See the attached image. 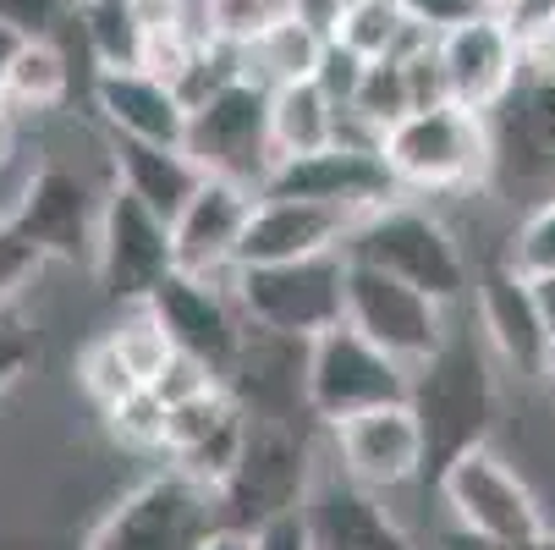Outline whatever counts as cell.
<instances>
[{
    "mask_svg": "<svg viewBox=\"0 0 555 550\" xmlns=\"http://www.w3.org/2000/svg\"><path fill=\"white\" fill-rule=\"evenodd\" d=\"M435 501L451 534L479 550H528L555 539L550 501L495 440H473L446 457L435 468Z\"/></svg>",
    "mask_w": 555,
    "mask_h": 550,
    "instance_id": "1",
    "label": "cell"
},
{
    "mask_svg": "<svg viewBox=\"0 0 555 550\" xmlns=\"http://www.w3.org/2000/svg\"><path fill=\"white\" fill-rule=\"evenodd\" d=\"M385 166L413 199H473L495 182V127L456 100L408 111L385 132Z\"/></svg>",
    "mask_w": 555,
    "mask_h": 550,
    "instance_id": "2",
    "label": "cell"
},
{
    "mask_svg": "<svg viewBox=\"0 0 555 550\" xmlns=\"http://www.w3.org/2000/svg\"><path fill=\"white\" fill-rule=\"evenodd\" d=\"M347 254L413 281L418 292H429L446 308H467L473 303V276H479V265L467 259L462 231L451 226V215L435 199L402 193V199L379 204L374 215L358 220Z\"/></svg>",
    "mask_w": 555,
    "mask_h": 550,
    "instance_id": "3",
    "label": "cell"
},
{
    "mask_svg": "<svg viewBox=\"0 0 555 550\" xmlns=\"http://www.w3.org/2000/svg\"><path fill=\"white\" fill-rule=\"evenodd\" d=\"M490 363L495 358H490L479 325H473V308H467V325H456L451 342L424 369H413V408L429 430V462L435 468L473 440H490V419H495Z\"/></svg>",
    "mask_w": 555,
    "mask_h": 550,
    "instance_id": "4",
    "label": "cell"
},
{
    "mask_svg": "<svg viewBox=\"0 0 555 550\" xmlns=\"http://www.w3.org/2000/svg\"><path fill=\"white\" fill-rule=\"evenodd\" d=\"M220 523V490L188 479L182 468H166L121 490V501L105 507V517L89 528L83 550H198Z\"/></svg>",
    "mask_w": 555,
    "mask_h": 550,
    "instance_id": "5",
    "label": "cell"
},
{
    "mask_svg": "<svg viewBox=\"0 0 555 550\" xmlns=\"http://www.w3.org/2000/svg\"><path fill=\"white\" fill-rule=\"evenodd\" d=\"M231 297L254 331L313 342L347 320V248L286 265H236Z\"/></svg>",
    "mask_w": 555,
    "mask_h": 550,
    "instance_id": "6",
    "label": "cell"
},
{
    "mask_svg": "<svg viewBox=\"0 0 555 550\" xmlns=\"http://www.w3.org/2000/svg\"><path fill=\"white\" fill-rule=\"evenodd\" d=\"M456 320H462V308H446L413 281L347 254V325L363 331L374 347H385L396 363L424 369L451 342Z\"/></svg>",
    "mask_w": 555,
    "mask_h": 550,
    "instance_id": "7",
    "label": "cell"
},
{
    "mask_svg": "<svg viewBox=\"0 0 555 550\" xmlns=\"http://www.w3.org/2000/svg\"><path fill=\"white\" fill-rule=\"evenodd\" d=\"M385 402H413L408 363H396L385 347H374L347 320L308 342V419L313 424L331 430V424L385 408Z\"/></svg>",
    "mask_w": 555,
    "mask_h": 550,
    "instance_id": "8",
    "label": "cell"
},
{
    "mask_svg": "<svg viewBox=\"0 0 555 550\" xmlns=\"http://www.w3.org/2000/svg\"><path fill=\"white\" fill-rule=\"evenodd\" d=\"M182 149L204 166V177H225L243 188H270L275 177V143H270V89L243 72L236 84L209 94L188 111Z\"/></svg>",
    "mask_w": 555,
    "mask_h": 550,
    "instance_id": "9",
    "label": "cell"
},
{
    "mask_svg": "<svg viewBox=\"0 0 555 550\" xmlns=\"http://www.w3.org/2000/svg\"><path fill=\"white\" fill-rule=\"evenodd\" d=\"M177 270L171 254V220L160 209H149L138 193H127L121 182L105 188L100 199V220H94V254H89V276L111 303H138L154 297L160 281Z\"/></svg>",
    "mask_w": 555,
    "mask_h": 550,
    "instance_id": "10",
    "label": "cell"
},
{
    "mask_svg": "<svg viewBox=\"0 0 555 550\" xmlns=\"http://www.w3.org/2000/svg\"><path fill=\"white\" fill-rule=\"evenodd\" d=\"M341 474L363 490H408L429 474V430L413 402H385L325 430Z\"/></svg>",
    "mask_w": 555,
    "mask_h": 550,
    "instance_id": "11",
    "label": "cell"
},
{
    "mask_svg": "<svg viewBox=\"0 0 555 550\" xmlns=\"http://www.w3.org/2000/svg\"><path fill=\"white\" fill-rule=\"evenodd\" d=\"M302 512L313 523L320 550H424V539L385 507L379 490H363L358 479L341 474L336 451L325 446L308 474Z\"/></svg>",
    "mask_w": 555,
    "mask_h": 550,
    "instance_id": "12",
    "label": "cell"
},
{
    "mask_svg": "<svg viewBox=\"0 0 555 550\" xmlns=\"http://www.w3.org/2000/svg\"><path fill=\"white\" fill-rule=\"evenodd\" d=\"M473 325H479L490 358L501 374L517 380H539L544 358H550V331H544V314L533 297V281H522L501 254L479 265L473 276Z\"/></svg>",
    "mask_w": 555,
    "mask_h": 550,
    "instance_id": "13",
    "label": "cell"
},
{
    "mask_svg": "<svg viewBox=\"0 0 555 550\" xmlns=\"http://www.w3.org/2000/svg\"><path fill=\"white\" fill-rule=\"evenodd\" d=\"M254 209H259V188L225 182V177H204V188H198V193L182 204V215L171 220L177 270L231 286L236 265H243V238H248Z\"/></svg>",
    "mask_w": 555,
    "mask_h": 550,
    "instance_id": "14",
    "label": "cell"
},
{
    "mask_svg": "<svg viewBox=\"0 0 555 550\" xmlns=\"http://www.w3.org/2000/svg\"><path fill=\"white\" fill-rule=\"evenodd\" d=\"M440 61H446L451 100L467 111H485V116L512 100V89L528 72V50L501 12H485V17L440 34Z\"/></svg>",
    "mask_w": 555,
    "mask_h": 550,
    "instance_id": "15",
    "label": "cell"
},
{
    "mask_svg": "<svg viewBox=\"0 0 555 550\" xmlns=\"http://www.w3.org/2000/svg\"><path fill=\"white\" fill-rule=\"evenodd\" d=\"M363 215L320 204V199H292V193H259V209L243 238V265H286L313 254H341L352 243Z\"/></svg>",
    "mask_w": 555,
    "mask_h": 550,
    "instance_id": "16",
    "label": "cell"
},
{
    "mask_svg": "<svg viewBox=\"0 0 555 550\" xmlns=\"http://www.w3.org/2000/svg\"><path fill=\"white\" fill-rule=\"evenodd\" d=\"M225 391L254 413V424H292L308 413V342L248 325L225 369Z\"/></svg>",
    "mask_w": 555,
    "mask_h": 550,
    "instance_id": "17",
    "label": "cell"
},
{
    "mask_svg": "<svg viewBox=\"0 0 555 550\" xmlns=\"http://www.w3.org/2000/svg\"><path fill=\"white\" fill-rule=\"evenodd\" d=\"M264 193L320 199V204H336V209H352V215H374L379 204L402 199V182L390 177L385 154L331 143V149H320V154H302V161L275 166V177H270Z\"/></svg>",
    "mask_w": 555,
    "mask_h": 550,
    "instance_id": "18",
    "label": "cell"
},
{
    "mask_svg": "<svg viewBox=\"0 0 555 550\" xmlns=\"http://www.w3.org/2000/svg\"><path fill=\"white\" fill-rule=\"evenodd\" d=\"M154 308H160V320L177 336V347L215 363L220 374L231 369L236 347H243V336H248V320H243V308H236L231 286L204 281V276L171 270L160 281V292H154Z\"/></svg>",
    "mask_w": 555,
    "mask_h": 550,
    "instance_id": "19",
    "label": "cell"
},
{
    "mask_svg": "<svg viewBox=\"0 0 555 550\" xmlns=\"http://www.w3.org/2000/svg\"><path fill=\"white\" fill-rule=\"evenodd\" d=\"M94 116L111 138H138V143H182L188 138V105L182 94L143 66L132 72H94Z\"/></svg>",
    "mask_w": 555,
    "mask_h": 550,
    "instance_id": "20",
    "label": "cell"
},
{
    "mask_svg": "<svg viewBox=\"0 0 555 550\" xmlns=\"http://www.w3.org/2000/svg\"><path fill=\"white\" fill-rule=\"evenodd\" d=\"M111 182L138 193L149 209H160L166 220L182 215V204L204 188V166L182 143H138V138H111Z\"/></svg>",
    "mask_w": 555,
    "mask_h": 550,
    "instance_id": "21",
    "label": "cell"
},
{
    "mask_svg": "<svg viewBox=\"0 0 555 550\" xmlns=\"http://www.w3.org/2000/svg\"><path fill=\"white\" fill-rule=\"evenodd\" d=\"M270 143H275V166L336 143V100L325 94L320 77L270 89Z\"/></svg>",
    "mask_w": 555,
    "mask_h": 550,
    "instance_id": "22",
    "label": "cell"
},
{
    "mask_svg": "<svg viewBox=\"0 0 555 550\" xmlns=\"http://www.w3.org/2000/svg\"><path fill=\"white\" fill-rule=\"evenodd\" d=\"M66 94H72V55L61 39H28L12 61V77H7V105L17 121H44L55 111H66Z\"/></svg>",
    "mask_w": 555,
    "mask_h": 550,
    "instance_id": "23",
    "label": "cell"
},
{
    "mask_svg": "<svg viewBox=\"0 0 555 550\" xmlns=\"http://www.w3.org/2000/svg\"><path fill=\"white\" fill-rule=\"evenodd\" d=\"M325 44L331 34L313 28L308 17H281L275 28H264L254 44H243V72L264 89H281V84H302V77H320V61H325Z\"/></svg>",
    "mask_w": 555,
    "mask_h": 550,
    "instance_id": "24",
    "label": "cell"
},
{
    "mask_svg": "<svg viewBox=\"0 0 555 550\" xmlns=\"http://www.w3.org/2000/svg\"><path fill=\"white\" fill-rule=\"evenodd\" d=\"M77 39H83L94 72H132L143 66L149 50V28L132 0H83L77 7Z\"/></svg>",
    "mask_w": 555,
    "mask_h": 550,
    "instance_id": "25",
    "label": "cell"
},
{
    "mask_svg": "<svg viewBox=\"0 0 555 550\" xmlns=\"http://www.w3.org/2000/svg\"><path fill=\"white\" fill-rule=\"evenodd\" d=\"M105 336L116 342V353L127 358V369H132L143 385H154V380H160V369L177 358V336L166 331V320H160V308H154V297L121 303V314L105 325Z\"/></svg>",
    "mask_w": 555,
    "mask_h": 550,
    "instance_id": "26",
    "label": "cell"
},
{
    "mask_svg": "<svg viewBox=\"0 0 555 550\" xmlns=\"http://www.w3.org/2000/svg\"><path fill=\"white\" fill-rule=\"evenodd\" d=\"M111 446H121L127 457H166V435H171V402L154 385H138L132 397H121L116 408L100 413Z\"/></svg>",
    "mask_w": 555,
    "mask_h": 550,
    "instance_id": "27",
    "label": "cell"
},
{
    "mask_svg": "<svg viewBox=\"0 0 555 550\" xmlns=\"http://www.w3.org/2000/svg\"><path fill=\"white\" fill-rule=\"evenodd\" d=\"M501 259H506L522 281H544V276H555V193L539 199V204H528V209L506 226Z\"/></svg>",
    "mask_w": 555,
    "mask_h": 550,
    "instance_id": "28",
    "label": "cell"
},
{
    "mask_svg": "<svg viewBox=\"0 0 555 550\" xmlns=\"http://www.w3.org/2000/svg\"><path fill=\"white\" fill-rule=\"evenodd\" d=\"M72 380H77V391H83V397H89V408L94 413H105V408H116L121 397H132V391L143 385L132 369H127V358L116 353V342L100 331L83 353H77L72 358Z\"/></svg>",
    "mask_w": 555,
    "mask_h": 550,
    "instance_id": "29",
    "label": "cell"
},
{
    "mask_svg": "<svg viewBox=\"0 0 555 550\" xmlns=\"http://www.w3.org/2000/svg\"><path fill=\"white\" fill-rule=\"evenodd\" d=\"M292 12H297V0H198L204 34L225 44H254L264 28H275Z\"/></svg>",
    "mask_w": 555,
    "mask_h": 550,
    "instance_id": "30",
    "label": "cell"
},
{
    "mask_svg": "<svg viewBox=\"0 0 555 550\" xmlns=\"http://www.w3.org/2000/svg\"><path fill=\"white\" fill-rule=\"evenodd\" d=\"M352 111H363L369 121H379L385 132L402 121L408 111H413V84H408V66L402 61H369L363 66V84H358V94L347 100Z\"/></svg>",
    "mask_w": 555,
    "mask_h": 550,
    "instance_id": "31",
    "label": "cell"
},
{
    "mask_svg": "<svg viewBox=\"0 0 555 550\" xmlns=\"http://www.w3.org/2000/svg\"><path fill=\"white\" fill-rule=\"evenodd\" d=\"M236 408V397L225 385H215V391H204V397H188V402H171V435H166V457H182V451H193L198 440H209L220 424H225V413Z\"/></svg>",
    "mask_w": 555,
    "mask_h": 550,
    "instance_id": "32",
    "label": "cell"
},
{
    "mask_svg": "<svg viewBox=\"0 0 555 550\" xmlns=\"http://www.w3.org/2000/svg\"><path fill=\"white\" fill-rule=\"evenodd\" d=\"M77 7L83 0H0V23H12L23 39H61L77 34Z\"/></svg>",
    "mask_w": 555,
    "mask_h": 550,
    "instance_id": "33",
    "label": "cell"
},
{
    "mask_svg": "<svg viewBox=\"0 0 555 550\" xmlns=\"http://www.w3.org/2000/svg\"><path fill=\"white\" fill-rule=\"evenodd\" d=\"M39 363V342H34V325L17 320L12 303L0 308V402L12 397V391L28 380V369Z\"/></svg>",
    "mask_w": 555,
    "mask_h": 550,
    "instance_id": "34",
    "label": "cell"
},
{
    "mask_svg": "<svg viewBox=\"0 0 555 550\" xmlns=\"http://www.w3.org/2000/svg\"><path fill=\"white\" fill-rule=\"evenodd\" d=\"M215 385H225V374L215 369V363H204V358H193V353H182L177 347V358L160 369V380H154V391H160L166 402H188V397H204V391H215Z\"/></svg>",
    "mask_w": 555,
    "mask_h": 550,
    "instance_id": "35",
    "label": "cell"
},
{
    "mask_svg": "<svg viewBox=\"0 0 555 550\" xmlns=\"http://www.w3.org/2000/svg\"><path fill=\"white\" fill-rule=\"evenodd\" d=\"M248 534H254V550H320L302 501H297V507H281V512H270V517H259Z\"/></svg>",
    "mask_w": 555,
    "mask_h": 550,
    "instance_id": "36",
    "label": "cell"
},
{
    "mask_svg": "<svg viewBox=\"0 0 555 550\" xmlns=\"http://www.w3.org/2000/svg\"><path fill=\"white\" fill-rule=\"evenodd\" d=\"M402 7H408L413 23H424V28H435V34H451V28H462V23H473V17L495 12V0H402Z\"/></svg>",
    "mask_w": 555,
    "mask_h": 550,
    "instance_id": "37",
    "label": "cell"
},
{
    "mask_svg": "<svg viewBox=\"0 0 555 550\" xmlns=\"http://www.w3.org/2000/svg\"><path fill=\"white\" fill-rule=\"evenodd\" d=\"M363 55H352L347 44H325V61H320V84H325V94L336 100V105H347L352 94H358V84H363Z\"/></svg>",
    "mask_w": 555,
    "mask_h": 550,
    "instance_id": "38",
    "label": "cell"
},
{
    "mask_svg": "<svg viewBox=\"0 0 555 550\" xmlns=\"http://www.w3.org/2000/svg\"><path fill=\"white\" fill-rule=\"evenodd\" d=\"M347 7H358V0H297V17H308L313 28H336V17L347 12Z\"/></svg>",
    "mask_w": 555,
    "mask_h": 550,
    "instance_id": "39",
    "label": "cell"
},
{
    "mask_svg": "<svg viewBox=\"0 0 555 550\" xmlns=\"http://www.w3.org/2000/svg\"><path fill=\"white\" fill-rule=\"evenodd\" d=\"M198 550H254V534H248V528H236V523H220Z\"/></svg>",
    "mask_w": 555,
    "mask_h": 550,
    "instance_id": "40",
    "label": "cell"
},
{
    "mask_svg": "<svg viewBox=\"0 0 555 550\" xmlns=\"http://www.w3.org/2000/svg\"><path fill=\"white\" fill-rule=\"evenodd\" d=\"M23 44H28V39H23L12 23H0V94H7V77H12V61H17Z\"/></svg>",
    "mask_w": 555,
    "mask_h": 550,
    "instance_id": "41",
    "label": "cell"
},
{
    "mask_svg": "<svg viewBox=\"0 0 555 550\" xmlns=\"http://www.w3.org/2000/svg\"><path fill=\"white\" fill-rule=\"evenodd\" d=\"M533 297H539V314H544V331H550V342H555V276L533 281Z\"/></svg>",
    "mask_w": 555,
    "mask_h": 550,
    "instance_id": "42",
    "label": "cell"
},
{
    "mask_svg": "<svg viewBox=\"0 0 555 550\" xmlns=\"http://www.w3.org/2000/svg\"><path fill=\"white\" fill-rule=\"evenodd\" d=\"M539 385L555 397V342H550V358H544V369H539Z\"/></svg>",
    "mask_w": 555,
    "mask_h": 550,
    "instance_id": "43",
    "label": "cell"
}]
</instances>
